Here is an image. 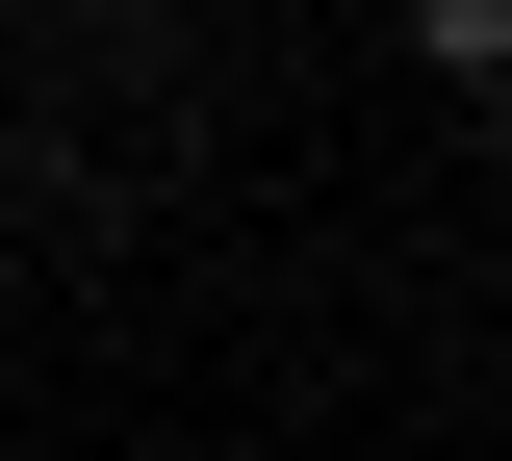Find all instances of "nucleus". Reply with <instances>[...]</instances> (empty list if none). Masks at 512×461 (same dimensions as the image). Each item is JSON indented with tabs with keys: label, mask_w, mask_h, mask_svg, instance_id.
<instances>
[{
	"label": "nucleus",
	"mask_w": 512,
	"mask_h": 461,
	"mask_svg": "<svg viewBox=\"0 0 512 461\" xmlns=\"http://www.w3.org/2000/svg\"><path fill=\"white\" fill-rule=\"evenodd\" d=\"M410 52H436V77H487V52H512V0H410Z\"/></svg>",
	"instance_id": "1"
}]
</instances>
